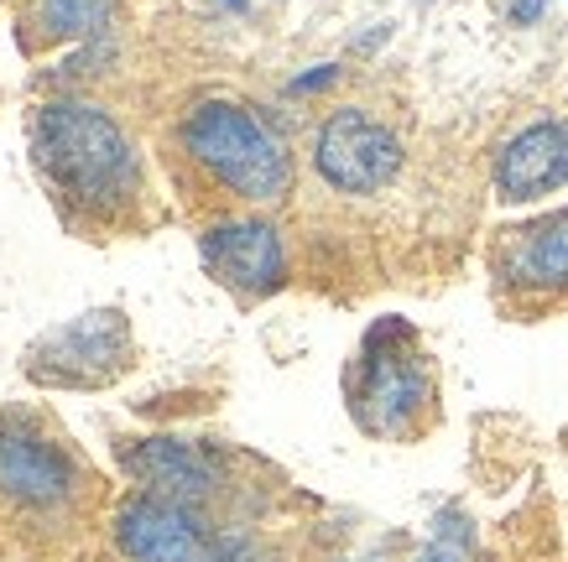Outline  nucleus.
Masks as SVG:
<instances>
[{"mask_svg":"<svg viewBox=\"0 0 568 562\" xmlns=\"http://www.w3.org/2000/svg\"><path fill=\"white\" fill-rule=\"evenodd\" d=\"M0 494L17 505H63L73 494V463L42 432L0 422Z\"/></svg>","mask_w":568,"mask_h":562,"instance_id":"6e6552de","label":"nucleus"},{"mask_svg":"<svg viewBox=\"0 0 568 562\" xmlns=\"http://www.w3.org/2000/svg\"><path fill=\"white\" fill-rule=\"evenodd\" d=\"M423 562H454V558H448V552H428V558H423Z\"/></svg>","mask_w":568,"mask_h":562,"instance_id":"dca6fc26","label":"nucleus"},{"mask_svg":"<svg viewBox=\"0 0 568 562\" xmlns=\"http://www.w3.org/2000/svg\"><path fill=\"white\" fill-rule=\"evenodd\" d=\"M313 167L339 193H381L402 172V141L365 110H334L313 136Z\"/></svg>","mask_w":568,"mask_h":562,"instance_id":"20e7f679","label":"nucleus"},{"mask_svg":"<svg viewBox=\"0 0 568 562\" xmlns=\"http://www.w3.org/2000/svg\"><path fill=\"white\" fill-rule=\"evenodd\" d=\"M204 266L241 297H266L287 282V251L272 224L261 219H220L204 229Z\"/></svg>","mask_w":568,"mask_h":562,"instance_id":"0eeeda50","label":"nucleus"},{"mask_svg":"<svg viewBox=\"0 0 568 562\" xmlns=\"http://www.w3.org/2000/svg\"><path fill=\"white\" fill-rule=\"evenodd\" d=\"M339 79V63H318L313 73H297L293 84H287V94H318V89H328Z\"/></svg>","mask_w":568,"mask_h":562,"instance_id":"ddd939ff","label":"nucleus"},{"mask_svg":"<svg viewBox=\"0 0 568 562\" xmlns=\"http://www.w3.org/2000/svg\"><path fill=\"white\" fill-rule=\"evenodd\" d=\"M500 272L521 292H568V208L511 229Z\"/></svg>","mask_w":568,"mask_h":562,"instance_id":"9b49d317","label":"nucleus"},{"mask_svg":"<svg viewBox=\"0 0 568 562\" xmlns=\"http://www.w3.org/2000/svg\"><path fill=\"white\" fill-rule=\"evenodd\" d=\"M224 6H230V11H245V0H224Z\"/></svg>","mask_w":568,"mask_h":562,"instance_id":"f3484780","label":"nucleus"},{"mask_svg":"<svg viewBox=\"0 0 568 562\" xmlns=\"http://www.w3.org/2000/svg\"><path fill=\"white\" fill-rule=\"evenodd\" d=\"M125 359H131V339L121 313H84L37 344L27 355V375L42 386H104Z\"/></svg>","mask_w":568,"mask_h":562,"instance_id":"39448f33","label":"nucleus"},{"mask_svg":"<svg viewBox=\"0 0 568 562\" xmlns=\"http://www.w3.org/2000/svg\"><path fill=\"white\" fill-rule=\"evenodd\" d=\"M214 562H266V558H261L251 542H230V537H224V542H220V558H214Z\"/></svg>","mask_w":568,"mask_h":562,"instance_id":"4468645a","label":"nucleus"},{"mask_svg":"<svg viewBox=\"0 0 568 562\" xmlns=\"http://www.w3.org/2000/svg\"><path fill=\"white\" fill-rule=\"evenodd\" d=\"M568 183V125L564 120H532L500 146L496 187L506 204H532L542 193Z\"/></svg>","mask_w":568,"mask_h":562,"instance_id":"1a4fd4ad","label":"nucleus"},{"mask_svg":"<svg viewBox=\"0 0 568 562\" xmlns=\"http://www.w3.org/2000/svg\"><path fill=\"white\" fill-rule=\"evenodd\" d=\"M224 537H209L189 505L136 494L115 511V546L131 562H214Z\"/></svg>","mask_w":568,"mask_h":562,"instance_id":"423d86ee","label":"nucleus"},{"mask_svg":"<svg viewBox=\"0 0 568 562\" xmlns=\"http://www.w3.org/2000/svg\"><path fill=\"white\" fill-rule=\"evenodd\" d=\"M32 11L48 37H100L115 17V0H37Z\"/></svg>","mask_w":568,"mask_h":562,"instance_id":"f8f14e48","label":"nucleus"},{"mask_svg":"<svg viewBox=\"0 0 568 562\" xmlns=\"http://www.w3.org/2000/svg\"><path fill=\"white\" fill-rule=\"evenodd\" d=\"M183 146L214 183H224L245 204H282L293 187V156L272 125L245 104L204 100L183 120Z\"/></svg>","mask_w":568,"mask_h":562,"instance_id":"f03ea898","label":"nucleus"},{"mask_svg":"<svg viewBox=\"0 0 568 562\" xmlns=\"http://www.w3.org/2000/svg\"><path fill=\"white\" fill-rule=\"evenodd\" d=\"M511 17H517V21H537V17H542V0H511Z\"/></svg>","mask_w":568,"mask_h":562,"instance_id":"2eb2a0df","label":"nucleus"},{"mask_svg":"<svg viewBox=\"0 0 568 562\" xmlns=\"http://www.w3.org/2000/svg\"><path fill=\"white\" fill-rule=\"evenodd\" d=\"M428 401H433V375L413 339V328L402 318L376 324L361 359H355V380H349V407H355L361 427L381 432V438H402L423 417Z\"/></svg>","mask_w":568,"mask_h":562,"instance_id":"7ed1b4c3","label":"nucleus"},{"mask_svg":"<svg viewBox=\"0 0 568 562\" xmlns=\"http://www.w3.org/2000/svg\"><path fill=\"white\" fill-rule=\"evenodd\" d=\"M37 162L79 208L110 214L136 193V152L100 104L52 100L37 115Z\"/></svg>","mask_w":568,"mask_h":562,"instance_id":"f257e3e1","label":"nucleus"},{"mask_svg":"<svg viewBox=\"0 0 568 562\" xmlns=\"http://www.w3.org/2000/svg\"><path fill=\"white\" fill-rule=\"evenodd\" d=\"M125 469L146 484V494L156 500H173V505H204L220 474H214V459H209L199 443H183V438H146L125 453Z\"/></svg>","mask_w":568,"mask_h":562,"instance_id":"9d476101","label":"nucleus"}]
</instances>
